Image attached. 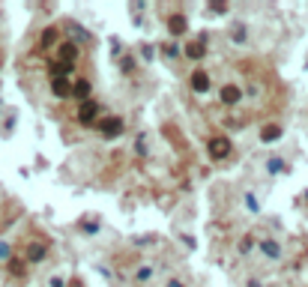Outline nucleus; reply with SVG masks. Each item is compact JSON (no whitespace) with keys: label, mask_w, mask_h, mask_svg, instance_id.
<instances>
[{"label":"nucleus","mask_w":308,"mask_h":287,"mask_svg":"<svg viewBox=\"0 0 308 287\" xmlns=\"http://www.w3.org/2000/svg\"><path fill=\"white\" fill-rule=\"evenodd\" d=\"M231 150H234V144H231L225 135H212V138L206 141V156L212 161H225L231 156Z\"/></svg>","instance_id":"nucleus-1"},{"label":"nucleus","mask_w":308,"mask_h":287,"mask_svg":"<svg viewBox=\"0 0 308 287\" xmlns=\"http://www.w3.org/2000/svg\"><path fill=\"white\" fill-rule=\"evenodd\" d=\"M189 87H192V93H198V96L209 93V87H212L209 72H206V69H195V72L189 75Z\"/></svg>","instance_id":"nucleus-2"},{"label":"nucleus","mask_w":308,"mask_h":287,"mask_svg":"<svg viewBox=\"0 0 308 287\" xmlns=\"http://www.w3.org/2000/svg\"><path fill=\"white\" fill-rule=\"evenodd\" d=\"M78 123H81V126H96V123H99V105H96L93 99L78 105Z\"/></svg>","instance_id":"nucleus-3"},{"label":"nucleus","mask_w":308,"mask_h":287,"mask_svg":"<svg viewBox=\"0 0 308 287\" xmlns=\"http://www.w3.org/2000/svg\"><path fill=\"white\" fill-rule=\"evenodd\" d=\"M257 252L267 257V260L278 263V260H281V239H275V236H263V239L257 242Z\"/></svg>","instance_id":"nucleus-4"},{"label":"nucleus","mask_w":308,"mask_h":287,"mask_svg":"<svg viewBox=\"0 0 308 287\" xmlns=\"http://www.w3.org/2000/svg\"><path fill=\"white\" fill-rule=\"evenodd\" d=\"M96 129L102 132L105 138H120L123 129H126V123H123V117H102V120L96 123Z\"/></svg>","instance_id":"nucleus-5"},{"label":"nucleus","mask_w":308,"mask_h":287,"mask_svg":"<svg viewBox=\"0 0 308 287\" xmlns=\"http://www.w3.org/2000/svg\"><path fill=\"white\" fill-rule=\"evenodd\" d=\"M218 102L222 105H228V108H234V105H240L242 102V87L240 84H222V90H218Z\"/></svg>","instance_id":"nucleus-6"},{"label":"nucleus","mask_w":308,"mask_h":287,"mask_svg":"<svg viewBox=\"0 0 308 287\" xmlns=\"http://www.w3.org/2000/svg\"><path fill=\"white\" fill-rule=\"evenodd\" d=\"M75 60H78V45L75 42H60L57 45V63L75 66Z\"/></svg>","instance_id":"nucleus-7"},{"label":"nucleus","mask_w":308,"mask_h":287,"mask_svg":"<svg viewBox=\"0 0 308 287\" xmlns=\"http://www.w3.org/2000/svg\"><path fill=\"white\" fill-rule=\"evenodd\" d=\"M186 30H189V18H186V15H180V12H177V15L168 18V33H171L173 39L186 36Z\"/></svg>","instance_id":"nucleus-8"},{"label":"nucleus","mask_w":308,"mask_h":287,"mask_svg":"<svg viewBox=\"0 0 308 287\" xmlns=\"http://www.w3.org/2000/svg\"><path fill=\"white\" fill-rule=\"evenodd\" d=\"M183 54H186L189 60H204V57H206V45H204V36H201V39H195V42H189V45L183 48Z\"/></svg>","instance_id":"nucleus-9"},{"label":"nucleus","mask_w":308,"mask_h":287,"mask_svg":"<svg viewBox=\"0 0 308 287\" xmlns=\"http://www.w3.org/2000/svg\"><path fill=\"white\" fill-rule=\"evenodd\" d=\"M51 93L57 99H72V81L69 78H51Z\"/></svg>","instance_id":"nucleus-10"},{"label":"nucleus","mask_w":308,"mask_h":287,"mask_svg":"<svg viewBox=\"0 0 308 287\" xmlns=\"http://www.w3.org/2000/svg\"><path fill=\"white\" fill-rule=\"evenodd\" d=\"M72 96L81 99V102H90V96H93V84H90L87 78H78V81L72 84Z\"/></svg>","instance_id":"nucleus-11"},{"label":"nucleus","mask_w":308,"mask_h":287,"mask_svg":"<svg viewBox=\"0 0 308 287\" xmlns=\"http://www.w3.org/2000/svg\"><path fill=\"white\" fill-rule=\"evenodd\" d=\"M281 135H284L281 123H267V126L260 129V141H263V144H273V141H278Z\"/></svg>","instance_id":"nucleus-12"},{"label":"nucleus","mask_w":308,"mask_h":287,"mask_svg":"<svg viewBox=\"0 0 308 287\" xmlns=\"http://www.w3.org/2000/svg\"><path fill=\"white\" fill-rule=\"evenodd\" d=\"M45 255H48V242H30V245H27V257H24V260H27V263H39Z\"/></svg>","instance_id":"nucleus-13"},{"label":"nucleus","mask_w":308,"mask_h":287,"mask_svg":"<svg viewBox=\"0 0 308 287\" xmlns=\"http://www.w3.org/2000/svg\"><path fill=\"white\" fill-rule=\"evenodd\" d=\"M267 174H273V177L287 174V159H281V156H270V159H267Z\"/></svg>","instance_id":"nucleus-14"},{"label":"nucleus","mask_w":308,"mask_h":287,"mask_svg":"<svg viewBox=\"0 0 308 287\" xmlns=\"http://www.w3.org/2000/svg\"><path fill=\"white\" fill-rule=\"evenodd\" d=\"M159 54H162V57H165V60H177V57H180V54H183V48H180V45H177V42H165V45H159Z\"/></svg>","instance_id":"nucleus-15"},{"label":"nucleus","mask_w":308,"mask_h":287,"mask_svg":"<svg viewBox=\"0 0 308 287\" xmlns=\"http://www.w3.org/2000/svg\"><path fill=\"white\" fill-rule=\"evenodd\" d=\"M9 272L21 278V275L27 272V260H18V257H9Z\"/></svg>","instance_id":"nucleus-16"},{"label":"nucleus","mask_w":308,"mask_h":287,"mask_svg":"<svg viewBox=\"0 0 308 287\" xmlns=\"http://www.w3.org/2000/svg\"><path fill=\"white\" fill-rule=\"evenodd\" d=\"M150 278H153V266H150V263H144V266H138V272H135V281H141V284H144V281H150Z\"/></svg>","instance_id":"nucleus-17"},{"label":"nucleus","mask_w":308,"mask_h":287,"mask_svg":"<svg viewBox=\"0 0 308 287\" xmlns=\"http://www.w3.org/2000/svg\"><path fill=\"white\" fill-rule=\"evenodd\" d=\"M54 42H57V27H48L42 33V45H54Z\"/></svg>","instance_id":"nucleus-18"},{"label":"nucleus","mask_w":308,"mask_h":287,"mask_svg":"<svg viewBox=\"0 0 308 287\" xmlns=\"http://www.w3.org/2000/svg\"><path fill=\"white\" fill-rule=\"evenodd\" d=\"M251 249H254V236L248 233V236H242V239H240V252H242V255H248Z\"/></svg>","instance_id":"nucleus-19"},{"label":"nucleus","mask_w":308,"mask_h":287,"mask_svg":"<svg viewBox=\"0 0 308 287\" xmlns=\"http://www.w3.org/2000/svg\"><path fill=\"white\" fill-rule=\"evenodd\" d=\"M245 207H248L251 213H260V203L254 200V194H251V191H245Z\"/></svg>","instance_id":"nucleus-20"},{"label":"nucleus","mask_w":308,"mask_h":287,"mask_svg":"<svg viewBox=\"0 0 308 287\" xmlns=\"http://www.w3.org/2000/svg\"><path fill=\"white\" fill-rule=\"evenodd\" d=\"M81 230H87V233H96V230H99V222H96V219H93V222H87V219H84V222H81Z\"/></svg>","instance_id":"nucleus-21"},{"label":"nucleus","mask_w":308,"mask_h":287,"mask_svg":"<svg viewBox=\"0 0 308 287\" xmlns=\"http://www.w3.org/2000/svg\"><path fill=\"white\" fill-rule=\"evenodd\" d=\"M231 36H237V42H242V39H245V27L237 24V30H231Z\"/></svg>","instance_id":"nucleus-22"},{"label":"nucleus","mask_w":308,"mask_h":287,"mask_svg":"<svg viewBox=\"0 0 308 287\" xmlns=\"http://www.w3.org/2000/svg\"><path fill=\"white\" fill-rule=\"evenodd\" d=\"M0 260H9V245L6 242H0Z\"/></svg>","instance_id":"nucleus-23"},{"label":"nucleus","mask_w":308,"mask_h":287,"mask_svg":"<svg viewBox=\"0 0 308 287\" xmlns=\"http://www.w3.org/2000/svg\"><path fill=\"white\" fill-rule=\"evenodd\" d=\"M209 9H212V12H228V3H212Z\"/></svg>","instance_id":"nucleus-24"},{"label":"nucleus","mask_w":308,"mask_h":287,"mask_svg":"<svg viewBox=\"0 0 308 287\" xmlns=\"http://www.w3.org/2000/svg\"><path fill=\"white\" fill-rule=\"evenodd\" d=\"M48 287H66V281H63V278H51V284Z\"/></svg>","instance_id":"nucleus-25"},{"label":"nucleus","mask_w":308,"mask_h":287,"mask_svg":"<svg viewBox=\"0 0 308 287\" xmlns=\"http://www.w3.org/2000/svg\"><path fill=\"white\" fill-rule=\"evenodd\" d=\"M165 287H186V284H183L180 278H171V281H168V284H165Z\"/></svg>","instance_id":"nucleus-26"},{"label":"nucleus","mask_w":308,"mask_h":287,"mask_svg":"<svg viewBox=\"0 0 308 287\" xmlns=\"http://www.w3.org/2000/svg\"><path fill=\"white\" fill-rule=\"evenodd\" d=\"M245 287H263V284H260L257 278H248V281H245Z\"/></svg>","instance_id":"nucleus-27"},{"label":"nucleus","mask_w":308,"mask_h":287,"mask_svg":"<svg viewBox=\"0 0 308 287\" xmlns=\"http://www.w3.org/2000/svg\"><path fill=\"white\" fill-rule=\"evenodd\" d=\"M305 203H308V191H305Z\"/></svg>","instance_id":"nucleus-28"}]
</instances>
